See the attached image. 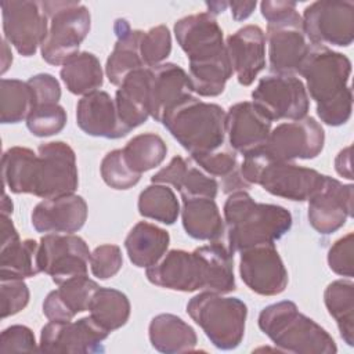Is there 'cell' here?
Listing matches in <instances>:
<instances>
[{
  "instance_id": "41",
  "label": "cell",
  "mask_w": 354,
  "mask_h": 354,
  "mask_svg": "<svg viewBox=\"0 0 354 354\" xmlns=\"http://www.w3.org/2000/svg\"><path fill=\"white\" fill-rule=\"evenodd\" d=\"M66 124V112L59 104H44L33 108L26 119L28 130L36 137L58 134Z\"/></svg>"
},
{
  "instance_id": "23",
  "label": "cell",
  "mask_w": 354,
  "mask_h": 354,
  "mask_svg": "<svg viewBox=\"0 0 354 354\" xmlns=\"http://www.w3.org/2000/svg\"><path fill=\"white\" fill-rule=\"evenodd\" d=\"M87 203L80 195L69 194L44 199L37 203L30 214V221L37 232L73 234L87 218Z\"/></svg>"
},
{
  "instance_id": "33",
  "label": "cell",
  "mask_w": 354,
  "mask_h": 354,
  "mask_svg": "<svg viewBox=\"0 0 354 354\" xmlns=\"http://www.w3.org/2000/svg\"><path fill=\"white\" fill-rule=\"evenodd\" d=\"M59 76L66 88L76 95H87L97 91L104 83V72L98 58L82 51L69 58L61 68Z\"/></svg>"
},
{
  "instance_id": "6",
  "label": "cell",
  "mask_w": 354,
  "mask_h": 354,
  "mask_svg": "<svg viewBox=\"0 0 354 354\" xmlns=\"http://www.w3.org/2000/svg\"><path fill=\"white\" fill-rule=\"evenodd\" d=\"M259 328L282 351L297 354H335L333 337L314 319L301 314L293 301L270 304L259 314Z\"/></svg>"
},
{
  "instance_id": "7",
  "label": "cell",
  "mask_w": 354,
  "mask_h": 354,
  "mask_svg": "<svg viewBox=\"0 0 354 354\" xmlns=\"http://www.w3.org/2000/svg\"><path fill=\"white\" fill-rule=\"evenodd\" d=\"M261 15L267 19L270 69L272 73H299L313 44L308 41L303 19L295 1H261Z\"/></svg>"
},
{
  "instance_id": "10",
  "label": "cell",
  "mask_w": 354,
  "mask_h": 354,
  "mask_svg": "<svg viewBox=\"0 0 354 354\" xmlns=\"http://www.w3.org/2000/svg\"><path fill=\"white\" fill-rule=\"evenodd\" d=\"M187 313L214 347L232 350L241 344L248 317V307L241 299L203 290L187 303Z\"/></svg>"
},
{
  "instance_id": "20",
  "label": "cell",
  "mask_w": 354,
  "mask_h": 354,
  "mask_svg": "<svg viewBox=\"0 0 354 354\" xmlns=\"http://www.w3.org/2000/svg\"><path fill=\"white\" fill-rule=\"evenodd\" d=\"M188 73L177 64L163 62L149 68V115L162 122L165 115L192 97Z\"/></svg>"
},
{
  "instance_id": "2",
  "label": "cell",
  "mask_w": 354,
  "mask_h": 354,
  "mask_svg": "<svg viewBox=\"0 0 354 354\" xmlns=\"http://www.w3.org/2000/svg\"><path fill=\"white\" fill-rule=\"evenodd\" d=\"M148 281L156 286L195 292L230 293L235 290L234 254L221 241L199 246L194 252L173 249L147 268Z\"/></svg>"
},
{
  "instance_id": "42",
  "label": "cell",
  "mask_w": 354,
  "mask_h": 354,
  "mask_svg": "<svg viewBox=\"0 0 354 354\" xmlns=\"http://www.w3.org/2000/svg\"><path fill=\"white\" fill-rule=\"evenodd\" d=\"M171 53L170 30L165 25H158L144 32L141 39V58L145 68L163 64Z\"/></svg>"
},
{
  "instance_id": "11",
  "label": "cell",
  "mask_w": 354,
  "mask_h": 354,
  "mask_svg": "<svg viewBox=\"0 0 354 354\" xmlns=\"http://www.w3.org/2000/svg\"><path fill=\"white\" fill-rule=\"evenodd\" d=\"M48 19L44 40L40 44L43 59L50 65H64L79 53V46L87 37L91 15L79 1H40Z\"/></svg>"
},
{
  "instance_id": "38",
  "label": "cell",
  "mask_w": 354,
  "mask_h": 354,
  "mask_svg": "<svg viewBox=\"0 0 354 354\" xmlns=\"http://www.w3.org/2000/svg\"><path fill=\"white\" fill-rule=\"evenodd\" d=\"M35 108L33 93L28 82L18 79H1L0 82V120L1 123H18L26 120Z\"/></svg>"
},
{
  "instance_id": "12",
  "label": "cell",
  "mask_w": 354,
  "mask_h": 354,
  "mask_svg": "<svg viewBox=\"0 0 354 354\" xmlns=\"http://www.w3.org/2000/svg\"><path fill=\"white\" fill-rule=\"evenodd\" d=\"M253 105L268 120H299L310 108L304 83L295 75L272 73L259 80L252 91Z\"/></svg>"
},
{
  "instance_id": "40",
  "label": "cell",
  "mask_w": 354,
  "mask_h": 354,
  "mask_svg": "<svg viewBox=\"0 0 354 354\" xmlns=\"http://www.w3.org/2000/svg\"><path fill=\"white\" fill-rule=\"evenodd\" d=\"M100 171L105 184L113 189H129L141 178V174L129 167L122 149L108 152L101 160Z\"/></svg>"
},
{
  "instance_id": "22",
  "label": "cell",
  "mask_w": 354,
  "mask_h": 354,
  "mask_svg": "<svg viewBox=\"0 0 354 354\" xmlns=\"http://www.w3.org/2000/svg\"><path fill=\"white\" fill-rule=\"evenodd\" d=\"M225 50L239 84L250 86L266 66V36L260 26L246 25L230 35Z\"/></svg>"
},
{
  "instance_id": "17",
  "label": "cell",
  "mask_w": 354,
  "mask_h": 354,
  "mask_svg": "<svg viewBox=\"0 0 354 354\" xmlns=\"http://www.w3.org/2000/svg\"><path fill=\"white\" fill-rule=\"evenodd\" d=\"M109 332L90 315L77 321H50L41 328L39 350L43 353L90 354L102 351Z\"/></svg>"
},
{
  "instance_id": "4",
  "label": "cell",
  "mask_w": 354,
  "mask_h": 354,
  "mask_svg": "<svg viewBox=\"0 0 354 354\" xmlns=\"http://www.w3.org/2000/svg\"><path fill=\"white\" fill-rule=\"evenodd\" d=\"M350 73L351 61L344 54L324 46H313L299 71L306 79V90L317 104L318 118L328 126H342L351 116Z\"/></svg>"
},
{
  "instance_id": "31",
  "label": "cell",
  "mask_w": 354,
  "mask_h": 354,
  "mask_svg": "<svg viewBox=\"0 0 354 354\" xmlns=\"http://www.w3.org/2000/svg\"><path fill=\"white\" fill-rule=\"evenodd\" d=\"M169 243V232L147 221L137 223L124 239L130 261L140 268H148L158 263L167 252Z\"/></svg>"
},
{
  "instance_id": "8",
  "label": "cell",
  "mask_w": 354,
  "mask_h": 354,
  "mask_svg": "<svg viewBox=\"0 0 354 354\" xmlns=\"http://www.w3.org/2000/svg\"><path fill=\"white\" fill-rule=\"evenodd\" d=\"M227 112L217 104L194 95L178 104L162 119V124L191 155L207 153L224 145Z\"/></svg>"
},
{
  "instance_id": "47",
  "label": "cell",
  "mask_w": 354,
  "mask_h": 354,
  "mask_svg": "<svg viewBox=\"0 0 354 354\" xmlns=\"http://www.w3.org/2000/svg\"><path fill=\"white\" fill-rule=\"evenodd\" d=\"M28 84L33 93L35 106L44 104H58L61 98V86L53 75L37 73L29 77Z\"/></svg>"
},
{
  "instance_id": "13",
  "label": "cell",
  "mask_w": 354,
  "mask_h": 354,
  "mask_svg": "<svg viewBox=\"0 0 354 354\" xmlns=\"http://www.w3.org/2000/svg\"><path fill=\"white\" fill-rule=\"evenodd\" d=\"M303 28L313 46L347 47L354 40V3L319 0L303 11Z\"/></svg>"
},
{
  "instance_id": "5",
  "label": "cell",
  "mask_w": 354,
  "mask_h": 354,
  "mask_svg": "<svg viewBox=\"0 0 354 354\" xmlns=\"http://www.w3.org/2000/svg\"><path fill=\"white\" fill-rule=\"evenodd\" d=\"M223 212L227 248L232 254L256 245L274 243L292 227V214L288 209L259 203L246 191L230 194Z\"/></svg>"
},
{
  "instance_id": "51",
  "label": "cell",
  "mask_w": 354,
  "mask_h": 354,
  "mask_svg": "<svg viewBox=\"0 0 354 354\" xmlns=\"http://www.w3.org/2000/svg\"><path fill=\"white\" fill-rule=\"evenodd\" d=\"M8 41L6 39H3V51H4V55H3V68H1V73H4L8 68V65L12 62V54H8L7 50H8Z\"/></svg>"
},
{
  "instance_id": "3",
  "label": "cell",
  "mask_w": 354,
  "mask_h": 354,
  "mask_svg": "<svg viewBox=\"0 0 354 354\" xmlns=\"http://www.w3.org/2000/svg\"><path fill=\"white\" fill-rule=\"evenodd\" d=\"M174 35L189 59L192 91L201 97H217L232 76L223 30L214 15L199 12L174 24Z\"/></svg>"
},
{
  "instance_id": "1",
  "label": "cell",
  "mask_w": 354,
  "mask_h": 354,
  "mask_svg": "<svg viewBox=\"0 0 354 354\" xmlns=\"http://www.w3.org/2000/svg\"><path fill=\"white\" fill-rule=\"evenodd\" d=\"M4 185L14 194H32L43 199L73 194L79 185L75 151L64 141L40 144L37 153L11 147L1 158Z\"/></svg>"
},
{
  "instance_id": "26",
  "label": "cell",
  "mask_w": 354,
  "mask_h": 354,
  "mask_svg": "<svg viewBox=\"0 0 354 354\" xmlns=\"http://www.w3.org/2000/svg\"><path fill=\"white\" fill-rule=\"evenodd\" d=\"M98 283L87 275L73 277L59 283L43 301V314L48 321H72L75 315L88 310Z\"/></svg>"
},
{
  "instance_id": "43",
  "label": "cell",
  "mask_w": 354,
  "mask_h": 354,
  "mask_svg": "<svg viewBox=\"0 0 354 354\" xmlns=\"http://www.w3.org/2000/svg\"><path fill=\"white\" fill-rule=\"evenodd\" d=\"M123 266L122 250L118 245H100L90 254V268L94 277L108 279L115 277Z\"/></svg>"
},
{
  "instance_id": "35",
  "label": "cell",
  "mask_w": 354,
  "mask_h": 354,
  "mask_svg": "<svg viewBox=\"0 0 354 354\" xmlns=\"http://www.w3.org/2000/svg\"><path fill=\"white\" fill-rule=\"evenodd\" d=\"M90 317L105 330L112 332L122 328L130 317V301L127 296L113 288L100 286L88 304Z\"/></svg>"
},
{
  "instance_id": "50",
  "label": "cell",
  "mask_w": 354,
  "mask_h": 354,
  "mask_svg": "<svg viewBox=\"0 0 354 354\" xmlns=\"http://www.w3.org/2000/svg\"><path fill=\"white\" fill-rule=\"evenodd\" d=\"M206 6L209 8V11H207L209 14L217 15V14L223 12L228 7V3H225V1H213V3H206Z\"/></svg>"
},
{
  "instance_id": "44",
  "label": "cell",
  "mask_w": 354,
  "mask_h": 354,
  "mask_svg": "<svg viewBox=\"0 0 354 354\" xmlns=\"http://www.w3.org/2000/svg\"><path fill=\"white\" fill-rule=\"evenodd\" d=\"M1 318H7L24 310L29 303V289L24 279H0Z\"/></svg>"
},
{
  "instance_id": "18",
  "label": "cell",
  "mask_w": 354,
  "mask_h": 354,
  "mask_svg": "<svg viewBox=\"0 0 354 354\" xmlns=\"http://www.w3.org/2000/svg\"><path fill=\"white\" fill-rule=\"evenodd\" d=\"M239 275L243 283L261 296H275L288 286V271L274 243L241 250Z\"/></svg>"
},
{
  "instance_id": "36",
  "label": "cell",
  "mask_w": 354,
  "mask_h": 354,
  "mask_svg": "<svg viewBox=\"0 0 354 354\" xmlns=\"http://www.w3.org/2000/svg\"><path fill=\"white\" fill-rule=\"evenodd\" d=\"M324 301L337 324L342 339L354 346V283L346 279L330 282L325 289Z\"/></svg>"
},
{
  "instance_id": "30",
  "label": "cell",
  "mask_w": 354,
  "mask_h": 354,
  "mask_svg": "<svg viewBox=\"0 0 354 354\" xmlns=\"http://www.w3.org/2000/svg\"><path fill=\"white\" fill-rule=\"evenodd\" d=\"M181 220L185 232L198 241H220L225 232L224 220L214 199H183Z\"/></svg>"
},
{
  "instance_id": "34",
  "label": "cell",
  "mask_w": 354,
  "mask_h": 354,
  "mask_svg": "<svg viewBox=\"0 0 354 354\" xmlns=\"http://www.w3.org/2000/svg\"><path fill=\"white\" fill-rule=\"evenodd\" d=\"M191 159L209 176L220 177L221 188L224 194H232L236 191H246L250 188L241 176L238 155L230 147L224 145L216 151L199 155H191Z\"/></svg>"
},
{
  "instance_id": "39",
  "label": "cell",
  "mask_w": 354,
  "mask_h": 354,
  "mask_svg": "<svg viewBox=\"0 0 354 354\" xmlns=\"http://www.w3.org/2000/svg\"><path fill=\"white\" fill-rule=\"evenodd\" d=\"M138 212L142 217L171 225L180 214V203L170 187L152 183L138 196Z\"/></svg>"
},
{
  "instance_id": "29",
  "label": "cell",
  "mask_w": 354,
  "mask_h": 354,
  "mask_svg": "<svg viewBox=\"0 0 354 354\" xmlns=\"http://www.w3.org/2000/svg\"><path fill=\"white\" fill-rule=\"evenodd\" d=\"M116 43L105 64L108 80L120 86L129 73L136 69L145 68L141 58V39L144 32L131 29L126 19H116L113 25Z\"/></svg>"
},
{
  "instance_id": "37",
  "label": "cell",
  "mask_w": 354,
  "mask_h": 354,
  "mask_svg": "<svg viewBox=\"0 0 354 354\" xmlns=\"http://www.w3.org/2000/svg\"><path fill=\"white\" fill-rule=\"evenodd\" d=\"M122 151L129 167L134 173L142 174L165 160L167 147L160 136L155 133H142L133 137Z\"/></svg>"
},
{
  "instance_id": "45",
  "label": "cell",
  "mask_w": 354,
  "mask_h": 354,
  "mask_svg": "<svg viewBox=\"0 0 354 354\" xmlns=\"http://www.w3.org/2000/svg\"><path fill=\"white\" fill-rule=\"evenodd\" d=\"M353 232L337 239L328 252L329 268L342 277L351 278L354 275V260H353Z\"/></svg>"
},
{
  "instance_id": "25",
  "label": "cell",
  "mask_w": 354,
  "mask_h": 354,
  "mask_svg": "<svg viewBox=\"0 0 354 354\" xmlns=\"http://www.w3.org/2000/svg\"><path fill=\"white\" fill-rule=\"evenodd\" d=\"M76 123L82 131L93 137L120 138L129 134L123 127L115 100L106 91H93L83 95L76 105Z\"/></svg>"
},
{
  "instance_id": "52",
  "label": "cell",
  "mask_w": 354,
  "mask_h": 354,
  "mask_svg": "<svg viewBox=\"0 0 354 354\" xmlns=\"http://www.w3.org/2000/svg\"><path fill=\"white\" fill-rule=\"evenodd\" d=\"M11 213H12V202H11V199H8L7 194H4L3 201H1V214L11 216Z\"/></svg>"
},
{
  "instance_id": "27",
  "label": "cell",
  "mask_w": 354,
  "mask_h": 354,
  "mask_svg": "<svg viewBox=\"0 0 354 354\" xmlns=\"http://www.w3.org/2000/svg\"><path fill=\"white\" fill-rule=\"evenodd\" d=\"M153 184L173 185L180 194L181 199L188 198H212L217 196L218 183L214 177L202 171L183 156L171 158L169 165L160 169L151 177Z\"/></svg>"
},
{
  "instance_id": "32",
  "label": "cell",
  "mask_w": 354,
  "mask_h": 354,
  "mask_svg": "<svg viewBox=\"0 0 354 354\" xmlns=\"http://www.w3.org/2000/svg\"><path fill=\"white\" fill-rule=\"evenodd\" d=\"M148 335L152 347L166 354L192 351L198 342L194 328L174 314L155 315Z\"/></svg>"
},
{
  "instance_id": "21",
  "label": "cell",
  "mask_w": 354,
  "mask_h": 354,
  "mask_svg": "<svg viewBox=\"0 0 354 354\" xmlns=\"http://www.w3.org/2000/svg\"><path fill=\"white\" fill-rule=\"evenodd\" d=\"M271 133L268 120L250 101L230 106L225 116V136L230 147L242 155L261 149Z\"/></svg>"
},
{
  "instance_id": "28",
  "label": "cell",
  "mask_w": 354,
  "mask_h": 354,
  "mask_svg": "<svg viewBox=\"0 0 354 354\" xmlns=\"http://www.w3.org/2000/svg\"><path fill=\"white\" fill-rule=\"evenodd\" d=\"M118 116L130 133L147 122L149 115V68H140L126 76L115 95Z\"/></svg>"
},
{
  "instance_id": "49",
  "label": "cell",
  "mask_w": 354,
  "mask_h": 354,
  "mask_svg": "<svg viewBox=\"0 0 354 354\" xmlns=\"http://www.w3.org/2000/svg\"><path fill=\"white\" fill-rule=\"evenodd\" d=\"M256 6H257L256 1H232V3H228V7L231 8L232 18L235 21H243L248 17H250L252 12L254 11Z\"/></svg>"
},
{
  "instance_id": "14",
  "label": "cell",
  "mask_w": 354,
  "mask_h": 354,
  "mask_svg": "<svg viewBox=\"0 0 354 354\" xmlns=\"http://www.w3.org/2000/svg\"><path fill=\"white\" fill-rule=\"evenodd\" d=\"M90 249L83 238L73 234H47L39 243L40 271L57 285L73 277L87 275Z\"/></svg>"
},
{
  "instance_id": "19",
  "label": "cell",
  "mask_w": 354,
  "mask_h": 354,
  "mask_svg": "<svg viewBox=\"0 0 354 354\" xmlns=\"http://www.w3.org/2000/svg\"><path fill=\"white\" fill-rule=\"evenodd\" d=\"M353 184L324 176L322 184L308 199V223L322 235L342 228L353 216Z\"/></svg>"
},
{
  "instance_id": "9",
  "label": "cell",
  "mask_w": 354,
  "mask_h": 354,
  "mask_svg": "<svg viewBox=\"0 0 354 354\" xmlns=\"http://www.w3.org/2000/svg\"><path fill=\"white\" fill-rule=\"evenodd\" d=\"M239 171L246 184L260 185L271 195L295 202L308 201L325 176L292 162L275 160L263 148L243 155Z\"/></svg>"
},
{
  "instance_id": "24",
  "label": "cell",
  "mask_w": 354,
  "mask_h": 354,
  "mask_svg": "<svg viewBox=\"0 0 354 354\" xmlns=\"http://www.w3.org/2000/svg\"><path fill=\"white\" fill-rule=\"evenodd\" d=\"M39 243L35 239H21L10 218L1 214L0 279H24L36 277L39 267Z\"/></svg>"
},
{
  "instance_id": "46",
  "label": "cell",
  "mask_w": 354,
  "mask_h": 354,
  "mask_svg": "<svg viewBox=\"0 0 354 354\" xmlns=\"http://www.w3.org/2000/svg\"><path fill=\"white\" fill-rule=\"evenodd\" d=\"M36 340L33 332L25 325H11L1 332L0 353H22L36 351Z\"/></svg>"
},
{
  "instance_id": "16",
  "label": "cell",
  "mask_w": 354,
  "mask_h": 354,
  "mask_svg": "<svg viewBox=\"0 0 354 354\" xmlns=\"http://www.w3.org/2000/svg\"><path fill=\"white\" fill-rule=\"evenodd\" d=\"M4 39L24 55L30 57L46 37L48 19L39 1H1Z\"/></svg>"
},
{
  "instance_id": "48",
  "label": "cell",
  "mask_w": 354,
  "mask_h": 354,
  "mask_svg": "<svg viewBox=\"0 0 354 354\" xmlns=\"http://www.w3.org/2000/svg\"><path fill=\"white\" fill-rule=\"evenodd\" d=\"M335 169L336 171L347 178V180H353V171H351V147H346L344 149H342L336 159H335Z\"/></svg>"
},
{
  "instance_id": "15",
  "label": "cell",
  "mask_w": 354,
  "mask_h": 354,
  "mask_svg": "<svg viewBox=\"0 0 354 354\" xmlns=\"http://www.w3.org/2000/svg\"><path fill=\"white\" fill-rule=\"evenodd\" d=\"M325 131L314 118L278 124L271 130L263 151L275 160L314 159L324 149Z\"/></svg>"
}]
</instances>
